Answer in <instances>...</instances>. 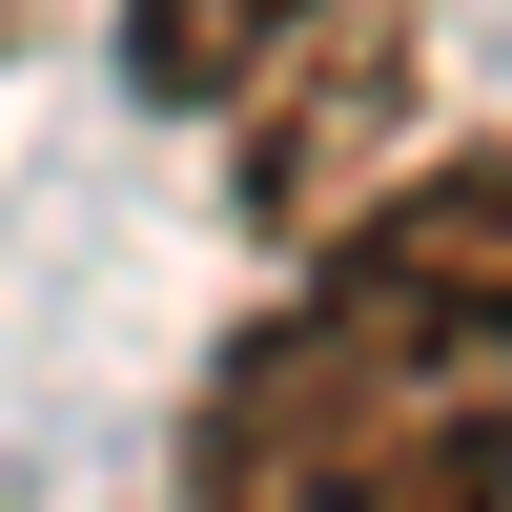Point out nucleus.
<instances>
[{"mask_svg": "<svg viewBox=\"0 0 512 512\" xmlns=\"http://www.w3.org/2000/svg\"><path fill=\"white\" fill-rule=\"evenodd\" d=\"M185 512H512V164H410L226 328Z\"/></svg>", "mask_w": 512, "mask_h": 512, "instance_id": "1", "label": "nucleus"}, {"mask_svg": "<svg viewBox=\"0 0 512 512\" xmlns=\"http://www.w3.org/2000/svg\"><path fill=\"white\" fill-rule=\"evenodd\" d=\"M287 41H308V0H123V82H144V103H185V123L246 103Z\"/></svg>", "mask_w": 512, "mask_h": 512, "instance_id": "2", "label": "nucleus"}]
</instances>
